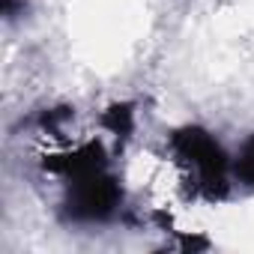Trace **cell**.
Returning a JSON list of instances; mask_svg holds the SVG:
<instances>
[{"label":"cell","instance_id":"1","mask_svg":"<svg viewBox=\"0 0 254 254\" xmlns=\"http://www.w3.org/2000/svg\"><path fill=\"white\" fill-rule=\"evenodd\" d=\"M168 153L189 194L221 200L233 183V159L203 126H180L168 138Z\"/></svg>","mask_w":254,"mask_h":254},{"label":"cell","instance_id":"4","mask_svg":"<svg viewBox=\"0 0 254 254\" xmlns=\"http://www.w3.org/2000/svg\"><path fill=\"white\" fill-rule=\"evenodd\" d=\"M233 180L245 189H254V135H248L233 156Z\"/></svg>","mask_w":254,"mask_h":254},{"label":"cell","instance_id":"3","mask_svg":"<svg viewBox=\"0 0 254 254\" xmlns=\"http://www.w3.org/2000/svg\"><path fill=\"white\" fill-rule=\"evenodd\" d=\"M99 123H102V129L108 135H114L117 141H126V138L135 132V105H129V102H114L111 108L102 111Z\"/></svg>","mask_w":254,"mask_h":254},{"label":"cell","instance_id":"2","mask_svg":"<svg viewBox=\"0 0 254 254\" xmlns=\"http://www.w3.org/2000/svg\"><path fill=\"white\" fill-rule=\"evenodd\" d=\"M63 186H66L63 212L72 221L102 224V221H111L123 206V189H120V180L111 171V165L75 174V177L63 180Z\"/></svg>","mask_w":254,"mask_h":254}]
</instances>
